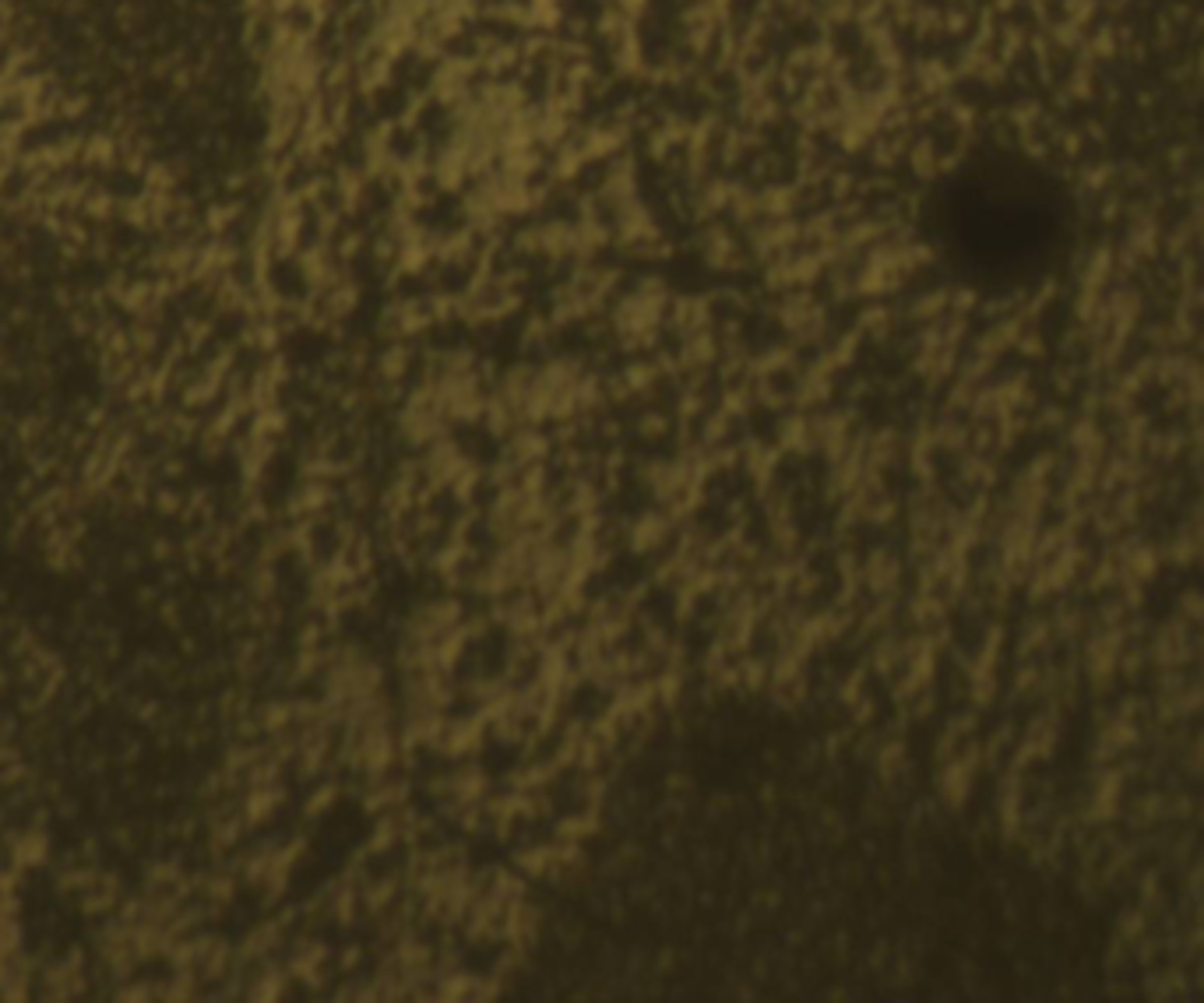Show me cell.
I'll use <instances>...</instances> for the list:
<instances>
[{"label": "cell", "instance_id": "cell-1", "mask_svg": "<svg viewBox=\"0 0 1204 1003\" xmlns=\"http://www.w3.org/2000/svg\"><path fill=\"white\" fill-rule=\"evenodd\" d=\"M14 18L46 71L106 124L141 144L183 131L187 0H14Z\"/></svg>", "mask_w": 1204, "mask_h": 1003}]
</instances>
